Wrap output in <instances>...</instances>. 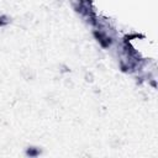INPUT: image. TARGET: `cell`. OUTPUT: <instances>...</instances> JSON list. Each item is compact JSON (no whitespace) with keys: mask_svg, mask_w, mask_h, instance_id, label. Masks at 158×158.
<instances>
[{"mask_svg":"<svg viewBox=\"0 0 158 158\" xmlns=\"http://www.w3.org/2000/svg\"><path fill=\"white\" fill-rule=\"evenodd\" d=\"M25 154L27 157H38L42 154V149L40 147H35V146H30L25 149Z\"/></svg>","mask_w":158,"mask_h":158,"instance_id":"6da1fadb","label":"cell"},{"mask_svg":"<svg viewBox=\"0 0 158 158\" xmlns=\"http://www.w3.org/2000/svg\"><path fill=\"white\" fill-rule=\"evenodd\" d=\"M11 23V17L6 14L0 12V27H6Z\"/></svg>","mask_w":158,"mask_h":158,"instance_id":"7a4b0ae2","label":"cell"},{"mask_svg":"<svg viewBox=\"0 0 158 158\" xmlns=\"http://www.w3.org/2000/svg\"><path fill=\"white\" fill-rule=\"evenodd\" d=\"M85 80L91 83V81L94 80V77H93V74H91V73H86V74H85Z\"/></svg>","mask_w":158,"mask_h":158,"instance_id":"3957f363","label":"cell"}]
</instances>
